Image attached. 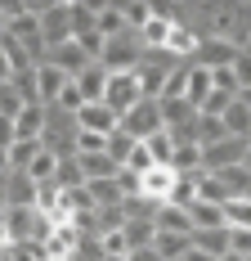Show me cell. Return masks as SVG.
I'll list each match as a JSON object with an SVG mask.
<instances>
[{
	"instance_id": "cell-1",
	"label": "cell",
	"mask_w": 251,
	"mask_h": 261,
	"mask_svg": "<svg viewBox=\"0 0 251 261\" xmlns=\"http://www.w3.org/2000/svg\"><path fill=\"white\" fill-rule=\"evenodd\" d=\"M139 59H144V45H139V32H130V27H125L121 36L103 41L99 68H103V72H135V68H139Z\"/></svg>"
},
{
	"instance_id": "cell-2",
	"label": "cell",
	"mask_w": 251,
	"mask_h": 261,
	"mask_svg": "<svg viewBox=\"0 0 251 261\" xmlns=\"http://www.w3.org/2000/svg\"><path fill=\"white\" fill-rule=\"evenodd\" d=\"M117 130H125L135 144H144L148 135H157V130H162V113H157V99H139V104L130 108V113H121V117H117Z\"/></svg>"
},
{
	"instance_id": "cell-3",
	"label": "cell",
	"mask_w": 251,
	"mask_h": 261,
	"mask_svg": "<svg viewBox=\"0 0 251 261\" xmlns=\"http://www.w3.org/2000/svg\"><path fill=\"white\" fill-rule=\"evenodd\" d=\"M144 95H139V81H135V72H108V86H103V108H112L117 117L121 113H130V108L139 104Z\"/></svg>"
},
{
	"instance_id": "cell-4",
	"label": "cell",
	"mask_w": 251,
	"mask_h": 261,
	"mask_svg": "<svg viewBox=\"0 0 251 261\" xmlns=\"http://www.w3.org/2000/svg\"><path fill=\"white\" fill-rule=\"evenodd\" d=\"M41 45L54 50V45H63V41H72V23H68V0H50L45 9H41Z\"/></svg>"
},
{
	"instance_id": "cell-5",
	"label": "cell",
	"mask_w": 251,
	"mask_h": 261,
	"mask_svg": "<svg viewBox=\"0 0 251 261\" xmlns=\"http://www.w3.org/2000/svg\"><path fill=\"white\" fill-rule=\"evenodd\" d=\"M242 153H247V140L225 135L220 144H206V149H202V171H206V176H220V171H229V167H238Z\"/></svg>"
},
{
	"instance_id": "cell-6",
	"label": "cell",
	"mask_w": 251,
	"mask_h": 261,
	"mask_svg": "<svg viewBox=\"0 0 251 261\" xmlns=\"http://www.w3.org/2000/svg\"><path fill=\"white\" fill-rule=\"evenodd\" d=\"M238 59V45H229V41H220V36H202L198 50H193V68H206V72H220V68H229Z\"/></svg>"
},
{
	"instance_id": "cell-7",
	"label": "cell",
	"mask_w": 251,
	"mask_h": 261,
	"mask_svg": "<svg viewBox=\"0 0 251 261\" xmlns=\"http://www.w3.org/2000/svg\"><path fill=\"white\" fill-rule=\"evenodd\" d=\"M45 63H54L63 77L72 81V77H81L85 68H90V54L81 50L76 41H63V45H54V50H45Z\"/></svg>"
},
{
	"instance_id": "cell-8",
	"label": "cell",
	"mask_w": 251,
	"mask_h": 261,
	"mask_svg": "<svg viewBox=\"0 0 251 261\" xmlns=\"http://www.w3.org/2000/svg\"><path fill=\"white\" fill-rule=\"evenodd\" d=\"M76 130H95V135H112L117 130V113L112 108H103V104H85L81 113H76Z\"/></svg>"
},
{
	"instance_id": "cell-9",
	"label": "cell",
	"mask_w": 251,
	"mask_h": 261,
	"mask_svg": "<svg viewBox=\"0 0 251 261\" xmlns=\"http://www.w3.org/2000/svg\"><path fill=\"white\" fill-rule=\"evenodd\" d=\"M152 230H157V234H193V221H189V212L175 207V203H157Z\"/></svg>"
},
{
	"instance_id": "cell-10",
	"label": "cell",
	"mask_w": 251,
	"mask_h": 261,
	"mask_svg": "<svg viewBox=\"0 0 251 261\" xmlns=\"http://www.w3.org/2000/svg\"><path fill=\"white\" fill-rule=\"evenodd\" d=\"M171 185H175V171H171V167H148V171L139 176V194L152 198V203H166V198H171Z\"/></svg>"
},
{
	"instance_id": "cell-11",
	"label": "cell",
	"mask_w": 251,
	"mask_h": 261,
	"mask_svg": "<svg viewBox=\"0 0 251 261\" xmlns=\"http://www.w3.org/2000/svg\"><path fill=\"white\" fill-rule=\"evenodd\" d=\"M5 203L9 207H32L36 203V180L27 171H9L5 176Z\"/></svg>"
},
{
	"instance_id": "cell-12",
	"label": "cell",
	"mask_w": 251,
	"mask_h": 261,
	"mask_svg": "<svg viewBox=\"0 0 251 261\" xmlns=\"http://www.w3.org/2000/svg\"><path fill=\"white\" fill-rule=\"evenodd\" d=\"M45 130V104H23V113L14 117V140H41Z\"/></svg>"
},
{
	"instance_id": "cell-13",
	"label": "cell",
	"mask_w": 251,
	"mask_h": 261,
	"mask_svg": "<svg viewBox=\"0 0 251 261\" xmlns=\"http://www.w3.org/2000/svg\"><path fill=\"white\" fill-rule=\"evenodd\" d=\"M63 86H68V77H63L54 63H41V68H36V99H41V104H54Z\"/></svg>"
},
{
	"instance_id": "cell-14",
	"label": "cell",
	"mask_w": 251,
	"mask_h": 261,
	"mask_svg": "<svg viewBox=\"0 0 251 261\" xmlns=\"http://www.w3.org/2000/svg\"><path fill=\"white\" fill-rule=\"evenodd\" d=\"M72 86L81 90V99H85V104H99V99H103V86H108V72H103L99 63H90L81 77H72Z\"/></svg>"
},
{
	"instance_id": "cell-15",
	"label": "cell",
	"mask_w": 251,
	"mask_h": 261,
	"mask_svg": "<svg viewBox=\"0 0 251 261\" xmlns=\"http://www.w3.org/2000/svg\"><path fill=\"white\" fill-rule=\"evenodd\" d=\"M193 189H198V203H211V207H225L229 198H233L225 189V180H220V176H206V171L193 176Z\"/></svg>"
},
{
	"instance_id": "cell-16",
	"label": "cell",
	"mask_w": 251,
	"mask_h": 261,
	"mask_svg": "<svg viewBox=\"0 0 251 261\" xmlns=\"http://www.w3.org/2000/svg\"><path fill=\"white\" fill-rule=\"evenodd\" d=\"M189 243H193L198 252H206V257H225L229 252V225H220V230H193Z\"/></svg>"
},
{
	"instance_id": "cell-17",
	"label": "cell",
	"mask_w": 251,
	"mask_h": 261,
	"mask_svg": "<svg viewBox=\"0 0 251 261\" xmlns=\"http://www.w3.org/2000/svg\"><path fill=\"white\" fill-rule=\"evenodd\" d=\"M85 198H90V207H121L117 176H112V180H85Z\"/></svg>"
},
{
	"instance_id": "cell-18",
	"label": "cell",
	"mask_w": 251,
	"mask_h": 261,
	"mask_svg": "<svg viewBox=\"0 0 251 261\" xmlns=\"http://www.w3.org/2000/svg\"><path fill=\"white\" fill-rule=\"evenodd\" d=\"M95 32H99L103 41H112V36H121V32H125L121 5H108V0H103V5H99V14H95Z\"/></svg>"
},
{
	"instance_id": "cell-19",
	"label": "cell",
	"mask_w": 251,
	"mask_h": 261,
	"mask_svg": "<svg viewBox=\"0 0 251 261\" xmlns=\"http://www.w3.org/2000/svg\"><path fill=\"white\" fill-rule=\"evenodd\" d=\"M175 176H198L202 171V149L198 144H175V153H171V162H166Z\"/></svg>"
},
{
	"instance_id": "cell-20",
	"label": "cell",
	"mask_w": 251,
	"mask_h": 261,
	"mask_svg": "<svg viewBox=\"0 0 251 261\" xmlns=\"http://www.w3.org/2000/svg\"><path fill=\"white\" fill-rule=\"evenodd\" d=\"M76 167H81V176H85V180H112V176L121 171V167H117V162H112L108 153H90V158H76Z\"/></svg>"
},
{
	"instance_id": "cell-21",
	"label": "cell",
	"mask_w": 251,
	"mask_h": 261,
	"mask_svg": "<svg viewBox=\"0 0 251 261\" xmlns=\"http://www.w3.org/2000/svg\"><path fill=\"white\" fill-rule=\"evenodd\" d=\"M220 122H225V130L233 135V140H251V108H242L238 99L220 113Z\"/></svg>"
},
{
	"instance_id": "cell-22",
	"label": "cell",
	"mask_w": 251,
	"mask_h": 261,
	"mask_svg": "<svg viewBox=\"0 0 251 261\" xmlns=\"http://www.w3.org/2000/svg\"><path fill=\"white\" fill-rule=\"evenodd\" d=\"M184 212H189L193 230H220V225H225V207H211V203H198V198H193Z\"/></svg>"
},
{
	"instance_id": "cell-23",
	"label": "cell",
	"mask_w": 251,
	"mask_h": 261,
	"mask_svg": "<svg viewBox=\"0 0 251 261\" xmlns=\"http://www.w3.org/2000/svg\"><path fill=\"white\" fill-rule=\"evenodd\" d=\"M121 239H125V252H139V248H152L157 230H152V221H125Z\"/></svg>"
},
{
	"instance_id": "cell-24",
	"label": "cell",
	"mask_w": 251,
	"mask_h": 261,
	"mask_svg": "<svg viewBox=\"0 0 251 261\" xmlns=\"http://www.w3.org/2000/svg\"><path fill=\"white\" fill-rule=\"evenodd\" d=\"M152 252L162 261H179L184 252H189V234H157L152 239Z\"/></svg>"
},
{
	"instance_id": "cell-25",
	"label": "cell",
	"mask_w": 251,
	"mask_h": 261,
	"mask_svg": "<svg viewBox=\"0 0 251 261\" xmlns=\"http://www.w3.org/2000/svg\"><path fill=\"white\" fill-rule=\"evenodd\" d=\"M36 153H41V140H14L9 144V171H27Z\"/></svg>"
},
{
	"instance_id": "cell-26",
	"label": "cell",
	"mask_w": 251,
	"mask_h": 261,
	"mask_svg": "<svg viewBox=\"0 0 251 261\" xmlns=\"http://www.w3.org/2000/svg\"><path fill=\"white\" fill-rule=\"evenodd\" d=\"M225 225L229 230H251V198H229L225 203Z\"/></svg>"
},
{
	"instance_id": "cell-27",
	"label": "cell",
	"mask_w": 251,
	"mask_h": 261,
	"mask_svg": "<svg viewBox=\"0 0 251 261\" xmlns=\"http://www.w3.org/2000/svg\"><path fill=\"white\" fill-rule=\"evenodd\" d=\"M54 185H58V189H81V185H85L81 167H76V158H58V167H54Z\"/></svg>"
},
{
	"instance_id": "cell-28",
	"label": "cell",
	"mask_w": 251,
	"mask_h": 261,
	"mask_svg": "<svg viewBox=\"0 0 251 261\" xmlns=\"http://www.w3.org/2000/svg\"><path fill=\"white\" fill-rule=\"evenodd\" d=\"M144 149H148L152 167H166V162H171V153H175V144H171V135H166V130L148 135V140H144Z\"/></svg>"
},
{
	"instance_id": "cell-29",
	"label": "cell",
	"mask_w": 251,
	"mask_h": 261,
	"mask_svg": "<svg viewBox=\"0 0 251 261\" xmlns=\"http://www.w3.org/2000/svg\"><path fill=\"white\" fill-rule=\"evenodd\" d=\"M121 18H125L130 32H139V27L152 18V5H148V0H121Z\"/></svg>"
},
{
	"instance_id": "cell-30",
	"label": "cell",
	"mask_w": 251,
	"mask_h": 261,
	"mask_svg": "<svg viewBox=\"0 0 251 261\" xmlns=\"http://www.w3.org/2000/svg\"><path fill=\"white\" fill-rule=\"evenodd\" d=\"M130 149H135V140H130V135H125V130H112V135H108V140H103V153L112 158V162H117V167H125V158H130Z\"/></svg>"
},
{
	"instance_id": "cell-31",
	"label": "cell",
	"mask_w": 251,
	"mask_h": 261,
	"mask_svg": "<svg viewBox=\"0 0 251 261\" xmlns=\"http://www.w3.org/2000/svg\"><path fill=\"white\" fill-rule=\"evenodd\" d=\"M54 167H58V158L41 149V153L32 158V167H27V176H32L36 185H50V180H54Z\"/></svg>"
},
{
	"instance_id": "cell-32",
	"label": "cell",
	"mask_w": 251,
	"mask_h": 261,
	"mask_svg": "<svg viewBox=\"0 0 251 261\" xmlns=\"http://www.w3.org/2000/svg\"><path fill=\"white\" fill-rule=\"evenodd\" d=\"M121 212H125V221H152V216H157V203L144 198V194H135V198L121 203Z\"/></svg>"
},
{
	"instance_id": "cell-33",
	"label": "cell",
	"mask_w": 251,
	"mask_h": 261,
	"mask_svg": "<svg viewBox=\"0 0 251 261\" xmlns=\"http://www.w3.org/2000/svg\"><path fill=\"white\" fill-rule=\"evenodd\" d=\"M229 72H233V86H238V90H251V54L238 50V59L229 63Z\"/></svg>"
},
{
	"instance_id": "cell-34",
	"label": "cell",
	"mask_w": 251,
	"mask_h": 261,
	"mask_svg": "<svg viewBox=\"0 0 251 261\" xmlns=\"http://www.w3.org/2000/svg\"><path fill=\"white\" fill-rule=\"evenodd\" d=\"M18 113H23V99H18V90L5 81V86H0V117H18Z\"/></svg>"
},
{
	"instance_id": "cell-35",
	"label": "cell",
	"mask_w": 251,
	"mask_h": 261,
	"mask_svg": "<svg viewBox=\"0 0 251 261\" xmlns=\"http://www.w3.org/2000/svg\"><path fill=\"white\" fill-rule=\"evenodd\" d=\"M148 167H152L148 149H144V144H135V149H130V158H125V171H130V176H144Z\"/></svg>"
},
{
	"instance_id": "cell-36",
	"label": "cell",
	"mask_w": 251,
	"mask_h": 261,
	"mask_svg": "<svg viewBox=\"0 0 251 261\" xmlns=\"http://www.w3.org/2000/svg\"><path fill=\"white\" fill-rule=\"evenodd\" d=\"M125 261H162L152 248H139V252H125Z\"/></svg>"
},
{
	"instance_id": "cell-37",
	"label": "cell",
	"mask_w": 251,
	"mask_h": 261,
	"mask_svg": "<svg viewBox=\"0 0 251 261\" xmlns=\"http://www.w3.org/2000/svg\"><path fill=\"white\" fill-rule=\"evenodd\" d=\"M179 261H215V257H206V252H198V248L189 243V252H184V257H179Z\"/></svg>"
},
{
	"instance_id": "cell-38",
	"label": "cell",
	"mask_w": 251,
	"mask_h": 261,
	"mask_svg": "<svg viewBox=\"0 0 251 261\" xmlns=\"http://www.w3.org/2000/svg\"><path fill=\"white\" fill-rule=\"evenodd\" d=\"M238 167H242V171L251 176V140H247V153H242V162H238Z\"/></svg>"
},
{
	"instance_id": "cell-39",
	"label": "cell",
	"mask_w": 251,
	"mask_h": 261,
	"mask_svg": "<svg viewBox=\"0 0 251 261\" xmlns=\"http://www.w3.org/2000/svg\"><path fill=\"white\" fill-rule=\"evenodd\" d=\"M0 176H9V149H0Z\"/></svg>"
},
{
	"instance_id": "cell-40",
	"label": "cell",
	"mask_w": 251,
	"mask_h": 261,
	"mask_svg": "<svg viewBox=\"0 0 251 261\" xmlns=\"http://www.w3.org/2000/svg\"><path fill=\"white\" fill-rule=\"evenodd\" d=\"M233 99H238V104H242V108H251V90H238Z\"/></svg>"
},
{
	"instance_id": "cell-41",
	"label": "cell",
	"mask_w": 251,
	"mask_h": 261,
	"mask_svg": "<svg viewBox=\"0 0 251 261\" xmlns=\"http://www.w3.org/2000/svg\"><path fill=\"white\" fill-rule=\"evenodd\" d=\"M9 248V234H5V221H0V252Z\"/></svg>"
},
{
	"instance_id": "cell-42",
	"label": "cell",
	"mask_w": 251,
	"mask_h": 261,
	"mask_svg": "<svg viewBox=\"0 0 251 261\" xmlns=\"http://www.w3.org/2000/svg\"><path fill=\"white\" fill-rule=\"evenodd\" d=\"M5 27H9V14H5V5H0V36H5Z\"/></svg>"
},
{
	"instance_id": "cell-43",
	"label": "cell",
	"mask_w": 251,
	"mask_h": 261,
	"mask_svg": "<svg viewBox=\"0 0 251 261\" xmlns=\"http://www.w3.org/2000/svg\"><path fill=\"white\" fill-rule=\"evenodd\" d=\"M215 261H247V257H238V252H225V257H215Z\"/></svg>"
},
{
	"instance_id": "cell-44",
	"label": "cell",
	"mask_w": 251,
	"mask_h": 261,
	"mask_svg": "<svg viewBox=\"0 0 251 261\" xmlns=\"http://www.w3.org/2000/svg\"><path fill=\"white\" fill-rule=\"evenodd\" d=\"M9 207V203H5V176H0V212Z\"/></svg>"
},
{
	"instance_id": "cell-45",
	"label": "cell",
	"mask_w": 251,
	"mask_h": 261,
	"mask_svg": "<svg viewBox=\"0 0 251 261\" xmlns=\"http://www.w3.org/2000/svg\"><path fill=\"white\" fill-rule=\"evenodd\" d=\"M99 261H125V257H99Z\"/></svg>"
},
{
	"instance_id": "cell-46",
	"label": "cell",
	"mask_w": 251,
	"mask_h": 261,
	"mask_svg": "<svg viewBox=\"0 0 251 261\" xmlns=\"http://www.w3.org/2000/svg\"><path fill=\"white\" fill-rule=\"evenodd\" d=\"M45 261H63V257H45Z\"/></svg>"
},
{
	"instance_id": "cell-47",
	"label": "cell",
	"mask_w": 251,
	"mask_h": 261,
	"mask_svg": "<svg viewBox=\"0 0 251 261\" xmlns=\"http://www.w3.org/2000/svg\"><path fill=\"white\" fill-rule=\"evenodd\" d=\"M247 261H251V257H247Z\"/></svg>"
}]
</instances>
